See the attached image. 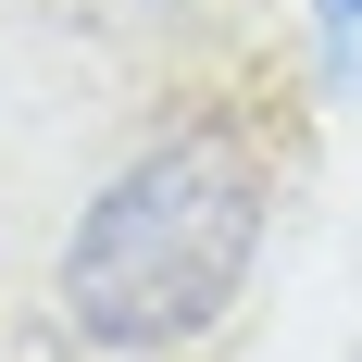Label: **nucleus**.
I'll use <instances>...</instances> for the list:
<instances>
[{
	"mask_svg": "<svg viewBox=\"0 0 362 362\" xmlns=\"http://www.w3.org/2000/svg\"><path fill=\"white\" fill-rule=\"evenodd\" d=\"M262 250V150L238 125H175L88 200L63 250V313L100 350H175L238 300Z\"/></svg>",
	"mask_w": 362,
	"mask_h": 362,
	"instance_id": "1",
	"label": "nucleus"
},
{
	"mask_svg": "<svg viewBox=\"0 0 362 362\" xmlns=\"http://www.w3.org/2000/svg\"><path fill=\"white\" fill-rule=\"evenodd\" d=\"M313 13H325V25H362V0H313Z\"/></svg>",
	"mask_w": 362,
	"mask_h": 362,
	"instance_id": "2",
	"label": "nucleus"
}]
</instances>
